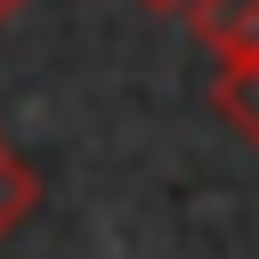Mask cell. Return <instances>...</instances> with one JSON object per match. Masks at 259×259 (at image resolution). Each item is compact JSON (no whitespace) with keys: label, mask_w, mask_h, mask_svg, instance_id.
<instances>
[{"label":"cell","mask_w":259,"mask_h":259,"mask_svg":"<svg viewBox=\"0 0 259 259\" xmlns=\"http://www.w3.org/2000/svg\"><path fill=\"white\" fill-rule=\"evenodd\" d=\"M210 105H219V121H227L243 146H259V57H219Z\"/></svg>","instance_id":"obj_2"},{"label":"cell","mask_w":259,"mask_h":259,"mask_svg":"<svg viewBox=\"0 0 259 259\" xmlns=\"http://www.w3.org/2000/svg\"><path fill=\"white\" fill-rule=\"evenodd\" d=\"M186 24L202 32L210 57H259V0H194Z\"/></svg>","instance_id":"obj_1"},{"label":"cell","mask_w":259,"mask_h":259,"mask_svg":"<svg viewBox=\"0 0 259 259\" xmlns=\"http://www.w3.org/2000/svg\"><path fill=\"white\" fill-rule=\"evenodd\" d=\"M32 210H40V178H32V162H16L8 138H0V243H8Z\"/></svg>","instance_id":"obj_3"},{"label":"cell","mask_w":259,"mask_h":259,"mask_svg":"<svg viewBox=\"0 0 259 259\" xmlns=\"http://www.w3.org/2000/svg\"><path fill=\"white\" fill-rule=\"evenodd\" d=\"M138 8H162V16H170V8H194V0H138Z\"/></svg>","instance_id":"obj_4"},{"label":"cell","mask_w":259,"mask_h":259,"mask_svg":"<svg viewBox=\"0 0 259 259\" xmlns=\"http://www.w3.org/2000/svg\"><path fill=\"white\" fill-rule=\"evenodd\" d=\"M16 8H32V0H0V24H8V16H16Z\"/></svg>","instance_id":"obj_5"}]
</instances>
